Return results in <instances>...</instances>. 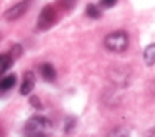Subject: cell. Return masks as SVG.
Returning a JSON list of instances; mask_svg holds the SVG:
<instances>
[{"label": "cell", "mask_w": 155, "mask_h": 137, "mask_svg": "<svg viewBox=\"0 0 155 137\" xmlns=\"http://www.w3.org/2000/svg\"><path fill=\"white\" fill-rule=\"evenodd\" d=\"M149 90H150V94L155 97V81H152V83L149 84Z\"/></svg>", "instance_id": "ac0fdd59"}, {"label": "cell", "mask_w": 155, "mask_h": 137, "mask_svg": "<svg viewBox=\"0 0 155 137\" xmlns=\"http://www.w3.org/2000/svg\"><path fill=\"white\" fill-rule=\"evenodd\" d=\"M130 44V39H129V34H127L124 30H116V31H111L110 34L105 36L104 39V45L108 51H113V53H122L127 50Z\"/></svg>", "instance_id": "6da1fadb"}, {"label": "cell", "mask_w": 155, "mask_h": 137, "mask_svg": "<svg viewBox=\"0 0 155 137\" xmlns=\"http://www.w3.org/2000/svg\"><path fill=\"white\" fill-rule=\"evenodd\" d=\"M58 3H60V6L63 8V10L71 11V10H74V8H75L77 0H58Z\"/></svg>", "instance_id": "4fadbf2b"}, {"label": "cell", "mask_w": 155, "mask_h": 137, "mask_svg": "<svg viewBox=\"0 0 155 137\" xmlns=\"http://www.w3.org/2000/svg\"><path fill=\"white\" fill-rule=\"evenodd\" d=\"M57 20H58V16H57V11L53 8V5H45L41 10V14L38 16L36 28L39 31H47L57 23Z\"/></svg>", "instance_id": "7a4b0ae2"}, {"label": "cell", "mask_w": 155, "mask_h": 137, "mask_svg": "<svg viewBox=\"0 0 155 137\" xmlns=\"http://www.w3.org/2000/svg\"><path fill=\"white\" fill-rule=\"evenodd\" d=\"M85 13H86L88 17H91V19H100V17H102V11H100V8L97 5H94V3H89L86 6Z\"/></svg>", "instance_id": "8fae6325"}, {"label": "cell", "mask_w": 155, "mask_h": 137, "mask_svg": "<svg viewBox=\"0 0 155 137\" xmlns=\"http://www.w3.org/2000/svg\"><path fill=\"white\" fill-rule=\"evenodd\" d=\"M117 3V0H100V6L102 8H113Z\"/></svg>", "instance_id": "2e32d148"}, {"label": "cell", "mask_w": 155, "mask_h": 137, "mask_svg": "<svg viewBox=\"0 0 155 137\" xmlns=\"http://www.w3.org/2000/svg\"><path fill=\"white\" fill-rule=\"evenodd\" d=\"M33 87H35V75L31 73V72H27L25 76H24L22 84H21L19 92H21V95H28L33 90Z\"/></svg>", "instance_id": "8992f818"}, {"label": "cell", "mask_w": 155, "mask_h": 137, "mask_svg": "<svg viewBox=\"0 0 155 137\" xmlns=\"http://www.w3.org/2000/svg\"><path fill=\"white\" fill-rule=\"evenodd\" d=\"M30 104H31L33 107H36V109H42V103L39 101L38 97H31V98H30Z\"/></svg>", "instance_id": "e0dca14e"}, {"label": "cell", "mask_w": 155, "mask_h": 137, "mask_svg": "<svg viewBox=\"0 0 155 137\" xmlns=\"http://www.w3.org/2000/svg\"><path fill=\"white\" fill-rule=\"evenodd\" d=\"M35 0H21V2H17L16 5H13L11 8H8L6 13L3 14L5 16V19L8 22H14L17 19H21V17L28 11V8L33 5Z\"/></svg>", "instance_id": "5b68a950"}, {"label": "cell", "mask_w": 155, "mask_h": 137, "mask_svg": "<svg viewBox=\"0 0 155 137\" xmlns=\"http://www.w3.org/2000/svg\"><path fill=\"white\" fill-rule=\"evenodd\" d=\"M146 137H155V126L152 128V129H149L147 132H146Z\"/></svg>", "instance_id": "d6986e66"}, {"label": "cell", "mask_w": 155, "mask_h": 137, "mask_svg": "<svg viewBox=\"0 0 155 137\" xmlns=\"http://www.w3.org/2000/svg\"><path fill=\"white\" fill-rule=\"evenodd\" d=\"M39 72H41V76H42L45 81H49V83L57 78V70H55V67H53L50 62L41 64V66H39Z\"/></svg>", "instance_id": "52a82bcc"}, {"label": "cell", "mask_w": 155, "mask_h": 137, "mask_svg": "<svg viewBox=\"0 0 155 137\" xmlns=\"http://www.w3.org/2000/svg\"><path fill=\"white\" fill-rule=\"evenodd\" d=\"M108 78L116 87H125L130 84L132 72L124 66H114L108 70Z\"/></svg>", "instance_id": "3957f363"}, {"label": "cell", "mask_w": 155, "mask_h": 137, "mask_svg": "<svg viewBox=\"0 0 155 137\" xmlns=\"http://www.w3.org/2000/svg\"><path fill=\"white\" fill-rule=\"evenodd\" d=\"M21 54H22V47H21V45H13V47H11V51H10L11 59L14 61V58H19Z\"/></svg>", "instance_id": "5bb4252c"}, {"label": "cell", "mask_w": 155, "mask_h": 137, "mask_svg": "<svg viewBox=\"0 0 155 137\" xmlns=\"http://www.w3.org/2000/svg\"><path fill=\"white\" fill-rule=\"evenodd\" d=\"M11 66H13V59L10 54H0V75L8 72V69Z\"/></svg>", "instance_id": "30bf717a"}, {"label": "cell", "mask_w": 155, "mask_h": 137, "mask_svg": "<svg viewBox=\"0 0 155 137\" xmlns=\"http://www.w3.org/2000/svg\"><path fill=\"white\" fill-rule=\"evenodd\" d=\"M16 75H8V76H3L0 79V92H6L16 86Z\"/></svg>", "instance_id": "9c48e42d"}, {"label": "cell", "mask_w": 155, "mask_h": 137, "mask_svg": "<svg viewBox=\"0 0 155 137\" xmlns=\"http://www.w3.org/2000/svg\"><path fill=\"white\" fill-rule=\"evenodd\" d=\"M50 128V120L45 118L42 115H33L31 118H28L25 123L24 131L27 135L30 134H44Z\"/></svg>", "instance_id": "277c9868"}, {"label": "cell", "mask_w": 155, "mask_h": 137, "mask_svg": "<svg viewBox=\"0 0 155 137\" xmlns=\"http://www.w3.org/2000/svg\"><path fill=\"white\" fill-rule=\"evenodd\" d=\"M143 59L146 66H153L155 64V44H149L143 51Z\"/></svg>", "instance_id": "ba28073f"}, {"label": "cell", "mask_w": 155, "mask_h": 137, "mask_svg": "<svg viewBox=\"0 0 155 137\" xmlns=\"http://www.w3.org/2000/svg\"><path fill=\"white\" fill-rule=\"evenodd\" d=\"M107 137H130V131L124 126H117V128H113Z\"/></svg>", "instance_id": "7c38bea8"}, {"label": "cell", "mask_w": 155, "mask_h": 137, "mask_svg": "<svg viewBox=\"0 0 155 137\" xmlns=\"http://www.w3.org/2000/svg\"><path fill=\"white\" fill-rule=\"evenodd\" d=\"M75 126V118H72V117H68L66 120H64V131L69 132L72 128Z\"/></svg>", "instance_id": "9a60e30c"}, {"label": "cell", "mask_w": 155, "mask_h": 137, "mask_svg": "<svg viewBox=\"0 0 155 137\" xmlns=\"http://www.w3.org/2000/svg\"><path fill=\"white\" fill-rule=\"evenodd\" d=\"M27 137H45L44 134H30V135H27Z\"/></svg>", "instance_id": "ffe728a7"}]
</instances>
